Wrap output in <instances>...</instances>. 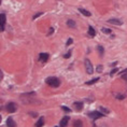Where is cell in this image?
Here are the masks:
<instances>
[{
    "instance_id": "obj_9",
    "label": "cell",
    "mask_w": 127,
    "mask_h": 127,
    "mask_svg": "<svg viewBox=\"0 0 127 127\" xmlns=\"http://www.w3.org/2000/svg\"><path fill=\"white\" fill-rule=\"evenodd\" d=\"M7 126L8 127H17L16 123L14 122V120L12 119V117H9V119L7 120Z\"/></svg>"
},
{
    "instance_id": "obj_17",
    "label": "cell",
    "mask_w": 127,
    "mask_h": 127,
    "mask_svg": "<svg viewBox=\"0 0 127 127\" xmlns=\"http://www.w3.org/2000/svg\"><path fill=\"white\" fill-rule=\"evenodd\" d=\"M99 80H100L99 78H96V79H93V80H91V81L86 82V83H85V84H86V85H92V84H95V83H96V82H98Z\"/></svg>"
},
{
    "instance_id": "obj_12",
    "label": "cell",
    "mask_w": 127,
    "mask_h": 127,
    "mask_svg": "<svg viewBox=\"0 0 127 127\" xmlns=\"http://www.w3.org/2000/svg\"><path fill=\"white\" fill-rule=\"evenodd\" d=\"M79 12L80 13H82L84 15V16H91V12H88L87 10H85V9H83V8H79Z\"/></svg>"
},
{
    "instance_id": "obj_10",
    "label": "cell",
    "mask_w": 127,
    "mask_h": 127,
    "mask_svg": "<svg viewBox=\"0 0 127 127\" xmlns=\"http://www.w3.org/2000/svg\"><path fill=\"white\" fill-rule=\"evenodd\" d=\"M73 106H74L77 111H81L82 109H83V102H78V101H75V102L73 103Z\"/></svg>"
},
{
    "instance_id": "obj_26",
    "label": "cell",
    "mask_w": 127,
    "mask_h": 127,
    "mask_svg": "<svg viewBox=\"0 0 127 127\" xmlns=\"http://www.w3.org/2000/svg\"><path fill=\"white\" fill-rule=\"evenodd\" d=\"M53 32H54V28H53V27H51V28H50V32L47 33V36H50V34H52Z\"/></svg>"
},
{
    "instance_id": "obj_18",
    "label": "cell",
    "mask_w": 127,
    "mask_h": 127,
    "mask_svg": "<svg viewBox=\"0 0 127 127\" xmlns=\"http://www.w3.org/2000/svg\"><path fill=\"white\" fill-rule=\"evenodd\" d=\"M117 71H119V69H117V68L112 69V70H111V72H110V75H111V77H113V74H115Z\"/></svg>"
},
{
    "instance_id": "obj_23",
    "label": "cell",
    "mask_w": 127,
    "mask_h": 127,
    "mask_svg": "<svg viewBox=\"0 0 127 127\" xmlns=\"http://www.w3.org/2000/svg\"><path fill=\"white\" fill-rule=\"evenodd\" d=\"M96 71H97V72H101V71H102V66H97Z\"/></svg>"
},
{
    "instance_id": "obj_2",
    "label": "cell",
    "mask_w": 127,
    "mask_h": 127,
    "mask_svg": "<svg viewBox=\"0 0 127 127\" xmlns=\"http://www.w3.org/2000/svg\"><path fill=\"white\" fill-rule=\"evenodd\" d=\"M84 63H85V69H86V72H87L88 74H93L94 68H93V65H92L91 60L86 58V59L84 60Z\"/></svg>"
},
{
    "instance_id": "obj_3",
    "label": "cell",
    "mask_w": 127,
    "mask_h": 127,
    "mask_svg": "<svg viewBox=\"0 0 127 127\" xmlns=\"http://www.w3.org/2000/svg\"><path fill=\"white\" fill-rule=\"evenodd\" d=\"M88 116L93 120H97V119H100V117H103L104 114H102L101 112H98V111H93V112L88 113Z\"/></svg>"
},
{
    "instance_id": "obj_22",
    "label": "cell",
    "mask_w": 127,
    "mask_h": 127,
    "mask_svg": "<svg viewBox=\"0 0 127 127\" xmlns=\"http://www.w3.org/2000/svg\"><path fill=\"white\" fill-rule=\"evenodd\" d=\"M62 109L64 110V111H66V112H70V109H69V108H67V107H65V106H62Z\"/></svg>"
},
{
    "instance_id": "obj_11",
    "label": "cell",
    "mask_w": 127,
    "mask_h": 127,
    "mask_svg": "<svg viewBox=\"0 0 127 127\" xmlns=\"http://www.w3.org/2000/svg\"><path fill=\"white\" fill-rule=\"evenodd\" d=\"M44 125V117L41 116L39 120H38V122L36 123V125H34V127H42Z\"/></svg>"
},
{
    "instance_id": "obj_28",
    "label": "cell",
    "mask_w": 127,
    "mask_h": 127,
    "mask_svg": "<svg viewBox=\"0 0 127 127\" xmlns=\"http://www.w3.org/2000/svg\"><path fill=\"white\" fill-rule=\"evenodd\" d=\"M2 78H3V72H0V79H1V80H2Z\"/></svg>"
},
{
    "instance_id": "obj_7",
    "label": "cell",
    "mask_w": 127,
    "mask_h": 127,
    "mask_svg": "<svg viewBox=\"0 0 127 127\" xmlns=\"http://www.w3.org/2000/svg\"><path fill=\"white\" fill-rule=\"evenodd\" d=\"M5 23H7V17H5L4 13H2L1 14V31H3L5 29Z\"/></svg>"
},
{
    "instance_id": "obj_4",
    "label": "cell",
    "mask_w": 127,
    "mask_h": 127,
    "mask_svg": "<svg viewBox=\"0 0 127 127\" xmlns=\"http://www.w3.org/2000/svg\"><path fill=\"white\" fill-rule=\"evenodd\" d=\"M16 110H17V106H16V103H15V102H9L7 104V111H8V112L14 113Z\"/></svg>"
},
{
    "instance_id": "obj_29",
    "label": "cell",
    "mask_w": 127,
    "mask_h": 127,
    "mask_svg": "<svg viewBox=\"0 0 127 127\" xmlns=\"http://www.w3.org/2000/svg\"><path fill=\"white\" fill-rule=\"evenodd\" d=\"M31 115H32V116H37L38 114H37V113H31Z\"/></svg>"
},
{
    "instance_id": "obj_15",
    "label": "cell",
    "mask_w": 127,
    "mask_h": 127,
    "mask_svg": "<svg viewBox=\"0 0 127 127\" xmlns=\"http://www.w3.org/2000/svg\"><path fill=\"white\" fill-rule=\"evenodd\" d=\"M72 127H83V123H82V121L80 120H77L73 122V125H72Z\"/></svg>"
},
{
    "instance_id": "obj_8",
    "label": "cell",
    "mask_w": 127,
    "mask_h": 127,
    "mask_svg": "<svg viewBox=\"0 0 127 127\" xmlns=\"http://www.w3.org/2000/svg\"><path fill=\"white\" fill-rule=\"evenodd\" d=\"M110 24H113V25H117V26H120V25H122L123 24V22L119 20V18H111V20L108 21Z\"/></svg>"
},
{
    "instance_id": "obj_13",
    "label": "cell",
    "mask_w": 127,
    "mask_h": 127,
    "mask_svg": "<svg viewBox=\"0 0 127 127\" xmlns=\"http://www.w3.org/2000/svg\"><path fill=\"white\" fill-rule=\"evenodd\" d=\"M67 26L70 27V28H75L77 24H75V22H74L73 20H68V21H67Z\"/></svg>"
},
{
    "instance_id": "obj_14",
    "label": "cell",
    "mask_w": 127,
    "mask_h": 127,
    "mask_svg": "<svg viewBox=\"0 0 127 127\" xmlns=\"http://www.w3.org/2000/svg\"><path fill=\"white\" fill-rule=\"evenodd\" d=\"M88 34H90L91 37H95V36H96V30H95L92 26L88 27Z\"/></svg>"
},
{
    "instance_id": "obj_20",
    "label": "cell",
    "mask_w": 127,
    "mask_h": 127,
    "mask_svg": "<svg viewBox=\"0 0 127 127\" xmlns=\"http://www.w3.org/2000/svg\"><path fill=\"white\" fill-rule=\"evenodd\" d=\"M121 77H122L123 80H125L127 82V72H125V73H122V74H121Z\"/></svg>"
},
{
    "instance_id": "obj_27",
    "label": "cell",
    "mask_w": 127,
    "mask_h": 127,
    "mask_svg": "<svg viewBox=\"0 0 127 127\" xmlns=\"http://www.w3.org/2000/svg\"><path fill=\"white\" fill-rule=\"evenodd\" d=\"M100 110H101V111H103V112H106V113H109V110L104 109V108H102V107H101V108H100Z\"/></svg>"
},
{
    "instance_id": "obj_16",
    "label": "cell",
    "mask_w": 127,
    "mask_h": 127,
    "mask_svg": "<svg viewBox=\"0 0 127 127\" xmlns=\"http://www.w3.org/2000/svg\"><path fill=\"white\" fill-rule=\"evenodd\" d=\"M97 50H98V52H99V55L102 57L103 56V54H104V49L101 45H98L97 46Z\"/></svg>"
},
{
    "instance_id": "obj_21",
    "label": "cell",
    "mask_w": 127,
    "mask_h": 127,
    "mask_svg": "<svg viewBox=\"0 0 127 127\" xmlns=\"http://www.w3.org/2000/svg\"><path fill=\"white\" fill-rule=\"evenodd\" d=\"M72 42H73V40H72L71 38H69V39L67 40V43H66V45L69 46V45H70V44H72Z\"/></svg>"
},
{
    "instance_id": "obj_1",
    "label": "cell",
    "mask_w": 127,
    "mask_h": 127,
    "mask_svg": "<svg viewBox=\"0 0 127 127\" xmlns=\"http://www.w3.org/2000/svg\"><path fill=\"white\" fill-rule=\"evenodd\" d=\"M46 84L47 85H50L51 87H58L59 85H60V80L58 78H56V77H50V78H47L46 80Z\"/></svg>"
},
{
    "instance_id": "obj_5",
    "label": "cell",
    "mask_w": 127,
    "mask_h": 127,
    "mask_svg": "<svg viewBox=\"0 0 127 127\" xmlns=\"http://www.w3.org/2000/svg\"><path fill=\"white\" fill-rule=\"evenodd\" d=\"M50 58V55L47 53H40L39 55V62L40 63H46Z\"/></svg>"
},
{
    "instance_id": "obj_30",
    "label": "cell",
    "mask_w": 127,
    "mask_h": 127,
    "mask_svg": "<svg viewBox=\"0 0 127 127\" xmlns=\"http://www.w3.org/2000/svg\"><path fill=\"white\" fill-rule=\"evenodd\" d=\"M55 127H57V126H55Z\"/></svg>"
},
{
    "instance_id": "obj_6",
    "label": "cell",
    "mask_w": 127,
    "mask_h": 127,
    "mask_svg": "<svg viewBox=\"0 0 127 127\" xmlns=\"http://www.w3.org/2000/svg\"><path fill=\"white\" fill-rule=\"evenodd\" d=\"M69 121H70V117H69L68 115L64 116L63 119H62V121H60V126H62V127H66Z\"/></svg>"
},
{
    "instance_id": "obj_24",
    "label": "cell",
    "mask_w": 127,
    "mask_h": 127,
    "mask_svg": "<svg viewBox=\"0 0 127 127\" xmlns=\"http://www.w3.org/2000/svg\"><path fill=\"white\" fill-rule=\"evenodd\" d=\"M70 56H71V52H68V53H66L65 55H64V57H65V58H69Z\"/></svg>"
},
{
    "instance_id": "obj_19",
    "label": "cell",
    "mask_w": 127,
    "mask_h": 127,
    "mask_svg": "<svg viewBox=\"0 0 127 127\" xmlns=\"http://www.w3.org/2000/svg\"><path fill=\"white\" fill-rule=\"evenodd\" d=\"M101 30H102V32H103V33H111V30H110V29H108V28H102Z\"/></svg>"
},
{
    "instance_id": "obj_25",
    "label": "cell",
    "mask_w": 127,
    "mask_h": 127,
    "mask_svg": "<svg viewBox=\"0 0 127 127\" xmlns=\"http://www.w3.org/2000/svg\"><path fill=\"white\" fill-rule=\"evenodd\" d=\"M40 15H42V12H40V13H37V14H34V15H33V20H36L37 17H39V16H40Z\"/></svg>"
}]
</instances>
